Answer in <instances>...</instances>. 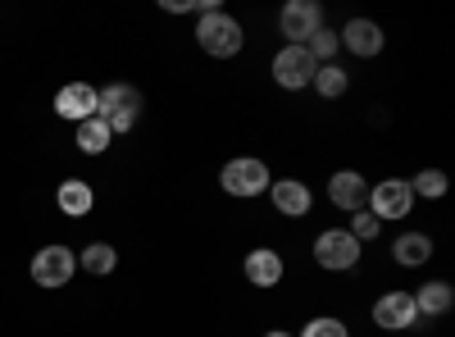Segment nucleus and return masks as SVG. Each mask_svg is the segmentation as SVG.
<instances>
[{"mask_svg": "<svg viewBox=\"0 0 455 337\" xmlns=\"http://www.w3.org/2000/svg\"><path fill=\"white\" fill-rule=\"evenodd\" d=\"M315 68H319V64L310 60L306 46H283V51L274 55V83L287 87V92H300V87L315 83Z\"/></svg>", "mask_w": 455, "mask_h": 337, "instance_id": "nucleus-3", "label": "nucleus"}, {"mask_svg": "<svg viewBox=\"0 0 455 337\" xmlns=\"http://www.w3.org/2000/svg\"><path fill=\"white\" fill-rule=\"evenodd\" d=\"M315 255H319V265H323V269L341 274V269H355V260H360V242H355L347 229H328V233H319Z\"/></svg>", "mask_w": 455, "mask_h": 337, "instance_id": "nucleus-6", "label": "nucleus"}, {"mask_svg": "<svg viewBox=\"0 0 455 337\" xmlns=\"http://www.w3.org/2000/svg\"><path fill=\"white\" fill-rule=\"evenodd\" d=\"M105 124H109V132H132V128H137V109H124V115H109Z\"/></svg>", "mask_w": 455, "mask_h": 337, "instance_id": "nucleus-25", "label": "nucleus"}, {"mask_svg": "<svg viewBox=\"0 0 455 337\" xmlns=\"http://www.w3.org/2000/svg\"><path fill=\"white\" fill-rule=\"evenodd\" d=\"M124 109H141L137 87H128V83H114V87L96 92V115H100V119H109V115H124Z\"/></svg>", "mask_w": 455, "mask_h": 337, "instance_id": "nucleus-15", "label": "nucleus"}, {"mask_svg": "<svg viewBox=\"0 0 455 337\" xmlns=\"http://www.w3.org/2000/svg\"><path fill=\"white\" fill-rule=\"evenodd\" d=\"M55 205H60L64 214H73V219L92 214V205H96V192H92V182H83V178H68V182H60V192H55Z\"/></svg>", "mask_w": 455, "mask_h": 337, "instance_id": "nucleus-14", "label": "nucleus"}, {"mask_svg": "<svg viewBox=\"0 0 455 337\" xmlns=\"http://www.w3.org/2000/svg\"><path fill=\"white\" fill-rule=\"evenodd\" d=\"M196 42H201V51L205 55H214V60H228V55H237L242 51V23L237 19H228V14H201V23H196Z\"/></svg>", "mask_w": 455, "mask_h": 337, "instance_id": "nucleus-1", "label": "nucleus"}, {"mask_svg": "<svg viewBox=\"0 0 455 337\" xmlns=\"http://www.w3.org/2000/svg\"><path fill=\"white\" fill-rule=\"evenodd\" d=\"M109 137H114V132H109V124H105L100 115H96V119H83V124H78V146H83L87 156H100L105 146H109Z\"/></svg>", "mask_w": 455, "mask_h": 337, "instance_id": "nucleus-18", "label": "nucleus"}, {"mask_svg": "<svg viewBox=\"0 0 455 337\" xmlns=\"http://www.w3.org/2000/svg\"><path fill=\"white\" fill-rule=\"evenodd\" d=\"M219 182L228 197H259V192H269L274 178L264 169V160H233V164H223Z\"/></svg>", "mask_w": 455, "mask_h": 337, "instance_id": "nucleus-2", "label": "nucleus"}, {"mask_svg": "<svg viewBox=\"0 0 455 337\" xmlns=\"http://www.w3.org/2000/svg\"><path fill=\"white\" fill-rule=\"evenodd\" d=\"M310 87H319V96L337 100V96H347V73H341L337 64H319V68H315V83H310Z\"/></svg>", "mask_w": 455, "mask_h": 337, "instance_id": "nucleus-20", "label": "nucleus"}, {"mask_svg": "<svg viewBox=\"0 0 455 337\" xmlns=\"http://www.w3.org/2000/svg\"><path fill=\"white\" fill-rule=\"evenodd\" d=\"M269 197H274L278 214H287V219H300V214H310V205H315L310 187H306V182H296V178L269 182Z\"/></svg>", "mask_w": 455, "mask_h": 337, "instance_id": "nucleus-11", "label": "nucleus"}, {"mask_svg": "<svg viewBox=\"0 0 455 337\" xmlns=\"http://www.w3.org/2000/svg\"><path fill=\"white\" fill-rule=\"evenodd\" d=\"M392 255L401 260L405 269H414V265H424V260L433 255V237L428 233H401L396 246H392Z\"/></svg>", "mask_w": 455, "mask_h": 337, "instance_id": "nucleus-16", "label": "nucleus"}, {"mask_svg": "<svg viewBox=\"0 0 455 337\" xmlns=\"http://www.w3.org/2000/svg\"><path fill=\"white\" fill-rule=\"evenodd\" d=\"M78 265H83L87 274H96V278H100V274H109L114 265H119V255H114V246H105V242H92V246L78 255Z\"/></svg>", "mask_w": 455, "mask_h": 337, "instance_id": "nucleus-19", "label": "nucleus"}, {"mask_svg": "<svg viewBox=\"0 0 455 337\" xmlns=\"http://www.w3.org/2000/svg\"><path fill=\"white\" fill-rule=\"evenodd\" d=\"M73 269H78V255L68 246H42L32 255V283H42V287H64Z\"/></svg>", "mask_w": 455, "mask_h": 337, "instance_id": "nucleus-4", "label": "nucleus"}, {"mask_svg": "<svg viewBox=\"0 0 455 337\" xmlns=\"http://www.w3.org/2000/svg\"><path fill=\"white\" fill-rule=\"evenodd\" d=\"M264 337H287V333H264Z\"/></svg>", "mask_w": 455, "mask_h": 337, "instance_id": "nucleus-26", "label": "nucleus"}, {"mask_svg": "<svg viewBox=\"0 0 455 337\" xmlns=\"http://www.w3.org/2000/svg\"><path fill=\"white\" fill-rule=\"evenodd\" d=\"M55 115H60V119H73V124L96 119V87H87V83H68V87H60V96H55Z\"/></svg>", "mask_w": 455, "mask_h": 337, "instance_id": "nucleus-10", "label": "nucleus"}, {"mask_svg": "<svg viewBox=\"0 0 455 337\" xmlns=\"http://www.w3.org/2000/svg\"><path fill=\"white\" fill-rule=\"evenodd\" d=\"M337 42L347 46V51H355V55H364V60H369V55L383 51V28H378L373 19H351V23H347V32H341Z\"/></svg>", "mask_w": 455, "mask_h": 337, "instance_id": "nucleus-12", "label": "nucleus"}, {"mask_svg": "<svg viewBox=\"0 0 455 337\" xmlns=\"http://www.w3.org/2000/svg\"><path fill=\"white\" fill-rule=\"evenodd\" d=\"M378 229H383V223H378L369 210H355V219H351V229H347V233H351L355 242H373V237H378Z\"/></svg>", "mask_w": 455, "mask_h": 337, "instance_id": "nucleus-23", "label": "nucleus"}, {"mask_svg": "<svg viewBox=\"0 0 455 337\" xmlns=\"http://www.w3.org/2000/svg\"><path fill=\"white\" fill-rule=\"evenodd\" d=\"M278 28H283V36H291V46H306L323 28V14H319L315 0H287L283 14H278Z\"/></svg>", "mask_w": 455, "mask_h": 337, "instance_id": "nucleus-7", "label": "nucleus"}, {"mask_svg": "<svg viewBox=\"0 0 455 337\" xmlns=\"http://www.w3.org/2000/svg\"><path fill=\"white\" fill-rule=\"evenodd\" d=\"M410 192L414 197H433V201L446 197V173L442 169H424L419 178H410Z\"/></svg>", "mask_w": 455, "mask_h": 337, "instance_id": "nucleus-21", "label": "nucleus"}, {"mask_svg": "<svg viewBox=\"0 0 455 337\" xmlns=\"http://www.w3.org/2000/svg\"><path fill=\"white\" fill-rule=\"evenodd\" d=\"M328 201H332L337 210L355 214V210H364V205H369V182H364L355 169H337V173H332V182H328Z\"/></svg>", "mask_w": 455, "mask_h": 337, "instance_id": "nucleus-9", "label": "nucleus"}, {"mask_svg": "<svg viewBox=\"0 0 455 337\" xmlns=\"http://www.w3.org/2000/svg\"><path fill=\"white\" fill-rule=\"evenodd\" d=\"M337 46H341V42H337V32H328V28H319V32L310 36V42H306V51H310V60H315V64H319V60H323V64H332Z\"/></svg>", "mask_w": 455, "mask_h": 337, "instance_id": "nucleus-22", "label": "nucleus"}, {"mask_svg": "<svg viewBox=\"0 0 455 337\" xmlns=\"http://www.w3.org/2000/svg\"><path fill=\"white\" fill-rule=\"evenodd\" d=\"M246 283H255V287H278V283H283V255L269 251V246L251 251V255H246Z\"/></svg>", "mask_w": 455, "mask_h": 337, "instance_id": "nucleus-13", "label": "nucleus"}, {"mask_svg": "<svg viewBox=\"0 0 455 337\" xmlns=\"http://www.w3.org/2000/svg\"><path fill=\"white\" fill-rule=\"evenodd\" d=\"M451 306H455L451 283H424L419 296H414V310H419V315H446Z\"/></svg>", "mask_w": 455, "mask_h": 337, "instance_id": "nucleus-17", "label": "nucleus"}, {"mask_svg": "<svg viewBox=\"0 0 455 337\" xmlns=\"http://www.w3.org/2000/svg\"><path fill=\"white\" fill-rule=\"evenodd\" d=\"M410 205H414V192H410L405 178H387V182H378L369 192V214L378 223H383V219H405Z\"/></svg>", "mask_w": 455, "mask_h": 337, "instance_id": "nucleus-5", "label": "nucleus"}, {"mask_svg": "<svg viewBox=\"0 0 455 337\" xmlns=\"http://www.w3.org/2000/svg\"><path fill=\"white\" fill-rule=\"evenodd\" d=\"M419 310H414V296L410 292H387L373 301V324L387 328V333H401V328H414Z\"/></svg>", "mask_w": 455, "mask_h": 337, "instance_id": "nucleus-8", "label": "nucleus"}, {"mask_svg": "<svg viewBox=\"0 0 455 337\" xmlns=\"http://www.w3.org/2000/svg\"><path fill=\"white\" fill-rule=\"evenodd\" d=\"M300 337H347V324L332 319V315H323V319H310Z\"/></svg>", "mask_w": 455, "mask_h": 337, "instance_id": "nucleus-24", "label": "nucleus"}]
</instances>
